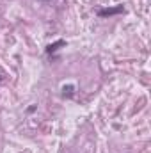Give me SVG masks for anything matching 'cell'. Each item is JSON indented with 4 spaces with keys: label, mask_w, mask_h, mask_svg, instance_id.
<instances>
[{
    "label": "cell",
    "mask_w": 151,
    "mask_h": 153,
    "mask_svg": "<svg viewBox=\"0 0 151 153\" xmlns=\"http://www.w3.org/2000/svg\"><path fill=\"white\" fill-rule=\"evenodd\" d=\"M62 46H66V41L64 39H59V41H55V43H52V45H48L46 46V53L48 55H53L59 48H62Z\"/></svg>",
    "instance_id": "7a4b0ae2"
},
{
    "label": "cell",
    "mask_w": 151,
    "mask_h": 153,
    "mask_svg": "<svg viewBox=\"0 0 151 153\" xmlns=\"http://www.w3.org/2000/svg\"><path fill=\"white\" fill-rule=\"evenodd\" d=\"M0 82H2V76H0Z\"/></svg>",
    "instance_id": "277c9868"
},
{
    "label": "cell",
    "mask_w": 151,
    "mask_h": 153,
    "mask_svg": "<svg viewBox=\"0 0 151 153\" xmlns=\"http://www.w3.org/2000/svg\"><path fill=\"white\" fill-rule=\"evenodd\" d=\"M121 13H124V7L123 5H112V7L100 9L98 11V16L100 18H109V16H115V14H121Z\"/></svg>",
    "instance_id": "6da1fadb"
},
{
    "label": "cell",
    "mask_w": 151,
    "mask_h": 153,
    "mask_svg": "<svg viewBox=\"0 0 151 153\" xmlns=\"http://www.w3.org/2000/svg\"><path fill=\"white\" fill-rule=\"evenodd\" d=\"M62 96H64V98H73V96H75V85H73V84L62 85Z\"/></svg>",
    "instance_id": "3957f363"
},
{
    "label": "cell",
    "mask_w": 151,
    "mask_h": 153,
    "mask_svg": "<svg viewBox=\"0 0 151 153\" xmlns=\"http://www.w3.org/2000/svg\"><path fill=\"white\" fill-rule=\"evenodd\" d=\"M44 2H50V0H44Z\"/></svg>",
    "instance_id": "5b68a950"
}]
</instances>
